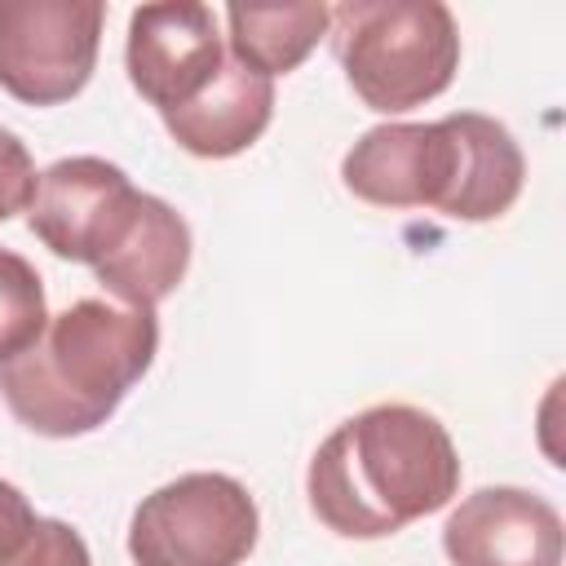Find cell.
<instances>
[{
    "label": "cell",
    "instance_id": "cell-1",
    "mask_svg": "<svg viewBox=\"0 0 566 566\" xmlns=\"http://www.w3.org/2000/svg\"><path fill=\"white\" fill-rule=\"evenodd\" d=\"M460 455L447 424L407 402H376L336 424L310 469V513L345 539H385L451 504Z\"/></svg>",
    "mask_w": 566,
    "mask_h": 566
},
{
    "label": "cell",
    "instance_id": "cell-2",
    "mask_svg": "<svg viewBox=\"0 0 566 566\" xmlns=\"http://www.w3.org/2000/svg\"><path fill=\"white\" fill-rule=\"evenodd\" d=\"M340 181L371 208H438L451 221L504 217L526 181L517 137L478 111L433 124H376L340 159Z\"/></svg>",
    "mask_w": 566,
    "mask_h": 566
},
{
    "label": "cell",
    "instance_id": "cell-3",
    "mask_svg": "<svg viewBox=\"0 0 566 566\" xmlns=\"http://www.w3.org/2000/svg\"><path fill=\"white\" fill-rule=\"evenodd\" d=\"M155 349V310L84 296L53 314L35 345L0 363V398L40 438H84L119 411L128 389L150 371Z\"/></svg>",
    "mask_w": 566,
    "mask_h": 566
},
{
    "label": "cell",
    "instance_id": "cell-4",
    "mask_svg": "<svg viewBox=\"0 0 566 566\" xmlns=\"http://www.w3.org/2000/svg\"><path fill=\"white\" fill-rule=\"evenodd\" d=\"M327 35L349 88L380 115L442 97L460 71V31L438 0H349Z\"/></svg>",
    "mask_w": 566,
    "mask_h": 566
},
{
    "label": "cell",
    "instance_id": "cell-5",
    "mask_svg": "<svg viewBox=\"0 0 566 566\" xmlns=\"http://www.w3.org/2000/svg\"><path fill=\"white\" fill-rule=\"evenodd\" d=\"M261 513L230 473H181L150 491L128 522L133 566H243Z\"/></svg>",
    "mask_w": 566,
    "mask_h": 566
},
{
    "label": "cell",
    "instance_id": "cell-6",
    "mask_svg": "<svg viewBox=\"0 0 566 566\" xmlns=\"http://www.w3.org/2000/svg\"><path fill=\"white\" fill-rule=\"evenodd\" d=\"M102 0H0V88L27 106L84 93L97 66Z\"/></svg>",
    "mask_w": 566,
    "mask_h": 566
},
{
    "label": "cell",
    "instance_id": "cell-7",
    "mask_svg": "<svg viewBox=\"0 0 566 566\" xmlns=\"http://www.w3.org/2000/svg\"><path fill=\"white\" fill-rule=\"evenodd\" d=\"M80 265H88L97 283L128 310H155L190 270V226L159 195L128 186L102 217Z\"/></svg>",
    "mask_w": 566,
    "mask_h": 566
},
{
    "label": "cell",
    "instance_id": "cell-8",
    "mask_svg": "<svg viewBox=\"0 0 566 566\" xmlns=\"http://www.w3.org/2000/svg\"><path fill=\"white\" fill-rule=\"evenodd\" d=\"M124 66H128L133 88L159 115L181 111L226 66L217 13L208 4H195V0L133 9L128 44H124Z\"/></svg>",
    "mask_w": 566,
    "mask_h": 566
},
{
    "label": "cell",
    "instance_id": "cell-9",
    "mask_svg": "<svg viewBox=\"0 0 566 566\" xmlns=\"http://www.w3.org/2000/svg\"><path fill=\"white\" fill-rule=\"evenodd\" d=\"M442 553L451 566H562L566 526L535 491L482 486L451 509Z\"/></svg>",
    "mask_w": 566,
    "mask_h": 566
},
{
    "label": "cell",
    "instance_id": "cell-10",
    "mask_svg": "<svg viewBox=\"0 0 566 566\" xmlns=\"http://www.w3.org/2000/svg\"><path fill=\"white\" fill-rule=\"evenodd\" d=\"M270 119H274V84L230 57L195 102L164 115V128L181 150L199 159H230L243 155L270 128Z\"/></svg>",
    "mask_w": 566,
    "mask_h": 566
},
{
    "label": "cell",
    "instance_id": "cell-11",
    "mask_svg": "<svg viewBox=\"0 0 566 566\" xmlns=\"http://www.w3.org/2000/svg\"><path fill=\"white\" fill-rule=\"evenodd\" d=\"M230 53L239 66L274 80L296 71L332 27V4H230Z\"/></svg>",
    "mask_w": 566,
    "mask_h": 566
},
{
    "label": "cell",
    "instance_id": "cell-12",
    "mask_svg": "<svg viewBox=\"0 0 566 566\" xmlns=\"http://www.w3.org/2000/svg\"><path fill=\"white\" fill-rule=\"evenodd\" d=\"M0 566H93L71 522L40 517L31 500L0 478Z\"/></svg>",
    "mask_w": 566,
    "mask_h": 566
},
{
    "label": "cell",
    "instance_id": "cell-13",
    "mask_svg": "<svg viewBox=\"0 0 566 566\" xmlns=\"http://www.w3.org/2000/svg\"><path fill=\"white\" fill-rule=\"evenodd\" d=\"M44 327H49V310H44V283L35 265L0 248V363L35 345Z\"/></svg>",
    "mask_w": 566,
    "mask_h": 566
},
{
    "label": "cell",
    "instance_id": "cell-14",
    "mask_svg": "<svg viewBox=\"0 0 566 566\" xmlns=\"http://www.w3.org/2000/svg\"><path fill=\"white\" fill-rule=\"evenodd\" d=\"M35 186H40V172L31 164L27 142L0 124V221L27 212L35 199Z\"/></svg>",
    "mask_w": 566,
    "mask_h": 566
}]
</instances>
